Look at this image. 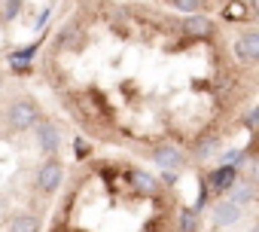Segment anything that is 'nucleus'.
<instances>
[{"label": "nucleus", "instance_id": "423d86ee", "mask_svg": "<svg viewBox=\"0 0 259 232\" xmlns=\"http://www.w3.org/2000/svg\"><path fill=\"white\" fill-rule=\"evenodd\" d=\"M153 162L162 165V171H174V174L186 168V156H183V150H177L174 144H159V147L153 150Z\"/></svg>", "mask_w": 259, "mask_h": 232}, {"label": "nucleus", "instance_id": "f3484780", "mask_svg": "<svg viewBox=\"0 0 259 232\" xmlns=\"http://www.w3.org/2000/svg\"><path fill=\"white\" fill-rule=\"evenodd\" d=\"M217 147H220V144H217V141L210 138V141H204V144H198V156H207V153H213Z\"/></svg>", "mask_w": 259, "mask_h": 232}, {"label": "nucleus", "instance_id": "f03ea898", "mask_svg": "<svg viewBox=\"0 0 259 232\" xmlns=\"http://www.w3.org/2000/svg\"><path fill=\"white\" fill-rule=\"evenodd\" d=\"M64 183V162L58 156H49L46 162L37 165V174H34V186L46 196H52L55 189H61Z\"/></svg>", "mask_w": 259, "mask_h": 232}, {"label": "nucleus", "instance_id": "9d476101", "mask_svg": "<svg viewBox=\"0 0 259 232\" xmlns=\"http://www.w3.org/2000/svg\"><path fill=\"white\" fill-rule=\"evenodd\" d=\"M247 16H250L247 0H229V4L223 7V22H244Z\"/></svg>", "mask_w": 259, "mask_h": 232}, {"label": "nucleus", "instance_id": "1a4fd4ad", "mask_svg": "<svg viewBox=\"0 0 259 232\" xmlns=\"http://www.w3.org/2000/svg\"><path fill=\"white\" fill-rule=\"evenodd\" d=\"M132 183H135V189H141L144 196H156L162 186H159V180L150 174V171H141V168H135L132 171Z\"/></svg>", "mask_w": 259, "mask_h": 232}, {"label": "nucleus", "instance_id": "0eeeda50", "mask_svg": "<svg viewBox=\"0 0 259 232\" xmlns=\"http://www.w3.org/2000/svg\"><path fill=\"white\" fill-rule=\"evenodd\" d=\"M235 55L244 61V64H253L259 61V31H244L238 40H235Z\"/></svg>", "mask_w": 259, "mask_h": 232}, {"label": "nucleus", "instance_id": "9b49d317", "mask_svg": "<svg viewBox=\"0 0 259 232\" xmlns=\"http://www.w3.org/2000/svg\"><path fill=\"white\" fill-rule=\"evenodd\" d=\"M10 232H40V220L34 214H16L10 220Z\"/></svg>", "mask_w": 259, "mask_h": 232}, {"label": "nucleus", "instance_id": "f257e3e1", "mask_svg": "<svg viewBox=\"0 0 259 232\" xmlns=\"http://www.w3.org/2000/svg\"><path fill=\"white\" fill-rule=\"evenodd\" d=\"M43 120V110L31 101V98H16L7 107V126L13 132H31L37 123Z\"/></svg>", "mask_w": 259, "mask_h": 232}, {"label": "nucleus", "instance_id": "4468645a", "mask_svg": "<svg viewBox=\"0 0 259 232\" xmlns=\"http://www.w3.org/2000/svg\"><path fill=\"white\" fill-rule=\"evenodd\" d=\"M171 7L180 10L183 16H189V13H198L201 10V0H171Z\"/></svg>", "mask_w": 259, "mask_h": 232}, {"label": "nucleus", "instance_id": "6e6552de", "mask_svg": "<svg viewBox=\"0 0 259 232\" xmlns=\"http://www.w3.org/2000/svg\"><path fill=\"white\" fill-rule=\"evenodd\" d=\"M213 223L217 226H235L238 220H241V214H244V208L241 205H235L232 199H220L217 205H213Z\"/></svg>", "mask_w": 259, "mask_h": 232}, {"label": "nucleus", "instance_id": "dca6fc26", "mask_svg": "<svg viewBox=\"0 0 259 232\" xmlns=\"http://www.w3.org/2000/svg\"><path fill=\"white\" fill-rule=\"evenodd\" d=\"M73 153H76V159H85V156L92 153V147H89V141H82V138H76V141H73Z\"/></svg>", "mask_w": 259, "mask_h": 232}, {"label": "nucleus", "instance_id": "20e7f679", "mask_svg": "<svg viewBox=\"0 0 259 232\" xmlns=\"http://www.w3.org/2000/svg\"><path fill=\"white\" fill-rule=\"evenodd\" d=\"M34 132H37V150L43 156H55L58 147H61V129L52 126V123H46V120H40L34 126Z\"/></svg>", "mask_w": 259, "mask_h": 232}, {"label": "nucleus", "instance_id": "f8f14e48", "mask_svg": "<svg viewBox=\"0 0 259 232\" xmlns=\"http://www.w3.org/2000/svg\"><path fill=\"white\" fill-rule=\"evenodd\" d=\"M229 199H232L235 205H241V208H244V205H250V202H253V186H250V183H235V186L229 189Z\"/></svg>", "mask_w": 259, "mask_h": 232}, {"label": "nucleus", "instance_id": "a211bd4d", "mask_svg": "<svg viewBox=\"0 0 259 232\" xmlns=\"http://www.w3.org/2000/svg\"><path fill=\"white\" fill-rule=\"evenodd\" d=\"M19 10H22V0H7V13H4V16H7V19H13Z\"/></svg>", "mask_w": 259, "mask_h": 232}, {"label": "nucleus", "instance_id": "ddd939ff", "mask_svg": "<svg viewBox=\"0 0 259 232\" xmlns=\"http://www.w3.org/2000/svg\"><path fill=\"white\" fill-rule=\"evenodd\" d=\"M177 226H180V232H198V211L195 208H183L180 217H177Z\"/></svg>", "mask_w": 259, "mask_h": 232}, {"label": "nucleus", "instance_id": "6ab92c4d", "mask_svg": "<svg viewBox=\"0 0 259 232\" xmlns=\"http://www.w3.org/2000/svg\"><path fill=\"white\" fill-rule=\"evenodd\" d=\"M256 116H259L256 110H250V113H247V120H244V123H247V129H256Z\"/></svg>", "mask_w": 259, "mask_h": 232}, {"label": "nucleus", "instance_id": "39448f33", "mask_svg": "<svg viewBox=\"0 0 259 232\" xmlns=\"http://www.w3.org/2000/svg\"><path fill=\"white\" fill-rule=\"evenodd\" d=\"M180 28H183L186 37H195V40H210V37L217 34V25H213L207 16H201V13H189V16H183Z\"/></svg>", "mask_w": 259, "mask_h": 232}, {"label": "nucleus", "instance_id": "7ed1b4c3", "mask_svg": "<svg viewBox=\"0 0 259 232\" xmlns=\"http://www.w3.org/2000/svg\"><path fill=\"white\" fill-rule=\"evenodd\" d=\"M241 180V165H217L207 177V186L217 192V196H226L235 183Z\"/></svg>", "mask_w": 259, "mask_h": 232}, {"label": "nucleus", "instance_id": "2eb2a0df", "mask_svg": "<svg viewBox=\"0 0 259 232\" xmlns=\"http://www.w3.org/2000/svg\"><path fill=\"white\" fill-rule=\"evenodd\" d=\"M241 159H244V150H229V153H223L220 165H241Z\"/></svg>", "mask_w": 259, "mask_h": 232}]
</instances>
